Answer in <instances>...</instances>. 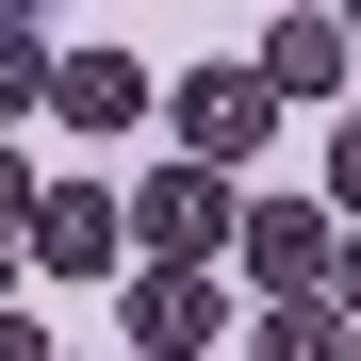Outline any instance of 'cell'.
Masks as SVG:
<instances>
[{
  "label": "cell",
  "mask_w": 361,
  "mask_h": 361,
  "mask_svg": "<svg viewBox=\"0 0 361 361\" xmlns=\"http://www.w3.org/2000/svg\"><path fill=\"white\" fill-rule=\"evenodd\" d=\"M164 115H180V164L247 180V164H263V132H279V82H263V66H180V99H164Z\"/></svg>",
  "instance_id": "1"
},
{
  "label": "cell",
  "mask_w": 361,
  "mask_h": 361,
  "mask_svg": "<svg viewBox=\"0 0 361 361\" xmlns=\"http://www.w3.org/2000/svg\"><path fill=\"white\" fill-rule=\"evenodd\" d=\"M214 247H247L230 180H214V164H148V180H132V263H214Z\"/></svg>",
  "instance_id": "2"
},
{
  "label": "cell",
  "mask_w": 361,
  "mask_h": 361,
  "mask_svg": "<svg viewBox=\"0 0 361 361\" xmlns=\"http://www.w3.org/2000/svg\"><path fill=\"white\" fill-rule=\"evenodd\" d=\"M247 279H263V312H312V295L345 279V214L329 197H263L247 214Z\"/></svg>",
  "instance_id": "3"
},
{
  "label": "cell",
  "mask_w": 361,
  "mask_h": 361,
  "mask_svg": "<svg viewBox=\"0 0 361 361\" xmlns=\"http://www.w3.org/2000/svg\"><path fill=\"white\" fill-rule=\"evenodd\" d=\"M115 329H132V361H197L230 329V279L214 263H132V279H115Z\"/></svg>",
  "instance_id": "4"
},
{
  "label": "cell",
  "mask_w": 361,
  "mask_h": 361,
  "mask_svg": "<svg viewBox=\"0 0 361 361\" xmlns=\"http://www.w3.org/2000/svg\"><path fill=\"white\" fill-rule=\"evenodd\" d=\"M33 279H132V197L49 180V197H33Z\"/></svg>",
  "instance_id": "5"
},
{
  "label": "cell",
  "mask_w": 361,
  "mask_h": 361,
  "mask_svg": "<svg viewBox=\"0 0 361 361\" xmlns=\"http://www.w3.org/2000/svg\"><path fill=\"white\" fill-rule=\"evenodd\" d=\"M247 66L279 82V99H345V66H361V17H312V0H295V17H263V49Z\"/></svg>",
  "instance_id": "6"
},
{
  "label": "cell",
  "mask_w": 361,
  "mask_h": 361,
  "mask_svg": "<svg viewBox=\"0 0 361 361\" xmlns=\"http://www.w3.org/2000/svg\"><path fill=\"white\" fill-rule=\"evenodd\" d=\"M49 115H66L82 148L132 132V115H148V66H132V49H66V66H49Z\"/></svg>",
  "instance_id": "7"
},
{
  "label": "cell",
  "mask_w": 361,
  "mask_h": 361,
  "mask_svg": "<svg viewBox=\"0 0 361 361\" xmlns=\"http://www.w3.org/2000/svg\"><path fill=\"white\" fill-rule=\"evenodd\" d=\"M247 345H263V361H361V329H345V312H329V295H312V312H263V329H247Z\"/></svg>",
  "instance_id": "8"
},
{
  "label": "cell",
  "mask_w": 361,
  "mask_h": 361,
  "mask_svg": "<svg viewBox=\"0 0 361 361\" xmlns=\"http://www.w3.org/2000/svg\"><path fill=\"white\" fill-rule=\"evenodd\" d=\"M49 66H66V49H49L33 17H0V115H49Z\"/></svg>",
  "instance_id": "9"
},
{
  "label": "cell",
  "mask_w": 361,
  "mask_h": 361,
  "mask_svg": "<svg viewBox=\"0 0 361 361\" xmlns=\"http://www.w3.org/2000/svg\"><path fill=\"white\" fill-rule=\"evenodd\" d=\"M329 214L361 230V115H345V132H329Z\"/></svg>",
  "instance_id": "10"
},
{
  "label": "cell",
  "mask_w": 361,
  "mask_h": 361,
  "mask_svg": "<svg viewBox=\"0 0 361 361\" xmlns=\"http://www.w3.org/2000/svg\"><path fill=\"white\" fill-rule=\"evenodd\" d=\"M33 197H49V180H33L17 148H0V230H17V247H33Z\"/></svg>",
  "instance_id": "11"
},
{
  "label": "cell",
  "mask_w": 361,
  "mask_h": 361,
  "mask_svg": "<svg viewBox=\"0 0 361 361\" xmlns=\"http://www.w3.org/2000/svg\"><path fill=\"white\" fill-rule=\"evenodd\" d=\"M329 312H345V329H361V230H345V279H329Z\"/></svg>",
  "instance_id": "12"
},
{
  "label": "cell",
  "mask_w": 361,
  "mask_h": 361,
  "mask_svg": "<svg viewBox=\"0 0 361 361\" xmlns=\"http://www.w3.org/2000/svg\"><path fill=\"white\" fill-rule=\"evenodd\" d=\"M0 361H49V329H33V312H0Z\"/></svg>",
  "instance_id": "13"
}]
</instances>
